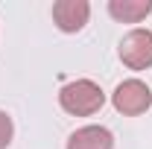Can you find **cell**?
Wrapping results in <instances>:
<instances>
[{
  "instance_id": "obj_6",
  "label": "cell",
  "mask_w": 152,
  "mask_h": 149,
  "mask_svg": "<svg viewBox=\"0 0 152 149\" xmlns=\"http://www.w3.org/2000/svg\"><path fill=\"white\" fill-rule=\"evenodd\" d=\"M152 12V0H108V15L120 23H140Z\"/></svg>"
},
{
  "instance_id": "obj_2",
  "label": "cell",
  "mask_w": 152,
  "mask_h": 149,
  "mask_svg": "<svg viewBox=\"0 0 152 149\" xmlns=\"http://www.w3.org/2000/svg\"><path fill=\"white\" fill-rule=\"evenodd\" d=\"M111 102L114 108L120 114H126V117H137V114L149 111L152 105V91L146 82H140V79H126V82H120L111 93Z\"/></svg>"
},
{
  "instance_id": "obj_1",
  "label": "cell",
  "mask_w": 152,
  "mask_h": 149,
  "mask_svg": "<svg viewBox=\"0 0 152 149\" xmlns=\"http://www.w3.org/2000/svg\"><path fill=\"white\" fill-rule=\"evenodd\" d=\"M58 105L67 114H73V117H91V114H96L105 105V93L91 79H73V82L61 85Z\"/></svg>"
},
{
  "instance_id": "obj_7",
  "label": "cell",
  "mask_w": 152,
  "mask_h": 149,
  "mask_svg": "<svg viewBox=\"0 0 152 149\" xmlns=\"http://www.w3.org/2000/svg\"><path fill=\"white\" fill-rule=\"evenodd\" d=\"M12 134H15V126H12V117L6 111H0V149H6L12 143Z\"/></svg>"
},
{
  "instance_id": "obj_5",
  "label": "cell",
  "mask_w": 152,
  "mask_h": 149,
  "mask_svg": "<svg viewBox=\"0 0 152 149\" xmlns=\"http://www.w3.org/2000/svg\"><path fill=\"white\" fill-rule=\"evenodd\" d=\"M67 149H114V134L105 126H82L67 137Z\"/></svg>"
},
{
  "instance_id": "obj_4",
  "label": "cell",
  "mask_w": 152,
  "mask_h": 149,
  "mask_svg": "<svg viewBox=\"0 0 152 149\" xmlns=\"http://www.w3.org/2000/svg\"><path fill=\"white\" fill-rule=\"evenodd\" d=\"M91 18L88 0H56L53 3V20L61 32H79Z\"/></svg>"
},
{
  "instance_id": "obj_3",
  "label": "cell",
  "mask_w": 152,
  "mask_h": 149,
  "mask_svg": "<svg viewBox=\"0 0 152 149\" xmlns=\"http://www.w3.org/2000/svg\"><path fill=\"white\" fill-rule=\"evenodd\" d=\"M120 61L129 70H146L152 67V32L149 29H132L120 41Z\"/></svg>"
}]
</instances>
